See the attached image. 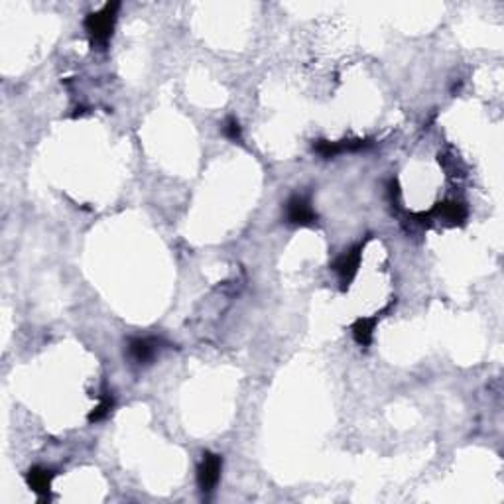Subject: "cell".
Returning <instances> with one entry per match:
<instances>
[{"mask_svg": "<svg viewBox=\"0 0 504 504\" xmlns=\"http://www.w3.org/2000/svg\"><path fill=\"white\" fill-rule=\"evenodd\" d=\"M121 4L118 2H108L99 12H91L85 18V30L93 45H106L116 24V14H118Z\"/></svg>", "mask_w": 504, "mask_h": 504, "instance_id": "cell-1", "label": "cell"}, {"mask_svg": "<svg viewBox=\"0 0 504 504\" xmlns=\"http://www.w3.org/2000/svg\"><path fill=\"white\" fill-rule=\"evenodd\" d=\"M286 221L296 227H310L318 221V213L306 195H292L286 203Z\"/></svg>", "mask_w": 504, "mask_h": 504, "instance_id": "cell-2", "label": "cell"}, {"mask_svg": "<svg viewBox=\"0 0 504 504\" xmlns=\"http://www.w3.org/2000/svg\"><path fill=\"white\" fill-rule=\"evenodd\" d=\"M223 459L215 453H203V459L197 467V485L201 488V493H211L217 487L219 478H221Z\"/></svg>", "mask_w": 504, "mask_h": 504, "instance_id": "cell-3", "label": "cell"}, {"mask_svg": "<svg viewBox=\"0 0 504 504\" xmlns=\"http://www.w3.org/2000/svg\"><path fill=\"white\" fill-rule=\"evenodd\" d=\"M363 248L364 242L357 245V247L349 248L345 250L341 257L337 258L333 262V270H335L339 278H341V284H343V290L349 288V284L353 282V278L359 272V266H361V258H363Z\"/></svg>", "mask_w": 504, "mask_h": 504, "instance_id": "cell-4", "label": "cell"}, {"mask_svg": "<svg viewBox=\"0 0 504 504\" xmlns=\"http://www.w3.org/2000/svg\"><path fill=\"white\" fill-rule=\"evenodd\" d=\"M366 146H371V142L366 140H341V142H327V140H318L313 144V150L318 152L321 158H335L339 154H345V152H357L364 150Z\"/></svg>", "mask_w": 504, "mask_h": 504, "instance_id": "cell-5", "label": "cell"}, {"mask_svg": "<svg viewBox=\"0 0 504 504\" xmlns=\"http://www.w3.org/2000/svg\"><path fill=\"white\" fill-rule=\"evenodd\" d=\"M154 354H156V341L142 339V337L128 341V357L133 363L148 364L154 359Z\"/></svg>", "mask_w": 504, "mask_h": 504, "instance_id": "cell-6", "label": "cell"}, {"mask_svg": "<svg viewBox=\"0 0 504 504\" xmlns=\"http://www.w3.org/2000/svg\"><path fill=\"white\" fill-rule=\"evenodd\" d=\"M52 481H53L52 471L42 469V467H32V469H30L26 473L28 487L32 488L35 495H40V496L50 495V488H52Z\"/></svg>", "mask_w": 504, "mask_h": 504, "instance_id": "cell-7", "label": "cell"}, {"mask_svg": "<svg viewBox=\"0 0 504 504\" xmlns=\"http://www.w3.org/2000/svg\"><path fill=\"white\" fill-rule=\"evenodd\" d=\"M374 325H376V318H361L353 323V337L354 341L361 347H369L372 341V333H374Z\"/></svg>", "mask_w": 504, "mask_h": 504, "instance_id": "cell-8", "label": "cell"}, {"mask_svg": "<svg viewBox=\"0 0 504 504\" xmlns=\"http://www.w3.org/2000/svg\"><path fill=\"white\" fill-rule=\"evenodd\" d=\"M435 213H437L442 219H445V221L453 223V225L463 223L465 219H467V209H465V205L455 203V201H452V203H439L437 207H435Z\"/></svg>", "mask_w": 504, "mask_h": 504, "instance_id": "cell-9", "label": "cell"}, {"mask_svg": "<svg viewBox=\"0 0 504 504\" xmlns=\"http://www.w3.org/2000/svg\"><path fill=\"white\" fill-rule=\"evenodd\" d=\"M113 396L111 394H105L103 398H101V402H99V406L89 414V422L91 424H97V422H101V420H105L108 414H111V410H113Z\"/></svg>", "mask_w": 504, "mask_h": 504, "instance_id": "cell-10", "label": "cell"}, {"mask_svg": "<svg viewBox=\"0 0 504 504\" xmlns=\"http://www.w3.org/2000/svg\"><path fill=\"white\" fill-rule=\"evenodd\" d=\"M223 134H225L229 140L239 142L240 136H242V133H240L239 121H237V118H227V121H225V124H223Z\"/></svg>", "mask_w": 504, "mask_h": 504, "instance_id": "cell-11", "label": "cell"}]
</instances>
